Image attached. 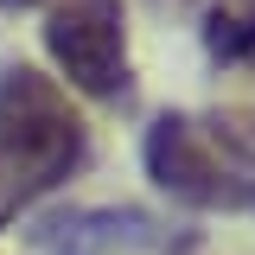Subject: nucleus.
Here are the masks:
<instances>
[{
    "label": "nucleus",
    "instance_id": "2",
    "mask_svg": "<svg viewBox=\"0 0 255 255\" xmlns=\"http://www.w3.org/2000/svg\"><path fill=\"white\" fill-rule=\"evenodd\" d=\"M45 51L70 90L96 102H128L134 70H128V13L122 0H64L45 19Z\"/></svg>",
    "mask_w": 255,
    "mask_h": 255
},
{
    "label": "nucleus",
    "instance_id": "5",
    "mask_svg": "<svg viewBox=\"0 0 255 255\" xmlns=\"http://www.w3.org/2000/svg\"><path fill=\"white\" fill-rule=\"evenodd\" d=\"M204 45L217 64H255V6H223L204 26Z\"/></svg>",
    "mask_w": 255,
    "mask_h": 255
},
{
    "label": "nucleus",
    "instance_id": "7",
    "mask_svg": "<svg viewBox=\"0 0 255 255\" xmlns=\"http://www.w3.org/2000/svg\"><path fill=\"white\" fill-rule=\"evenodd\" d=\"M159 6H166V0H159Z\"/></svg>",
    "mask_w": 255,
    "mask_h": 255
},
{
    "label": "nucleus",
    "instance_id": "6",
    "mask_svg": "<svg viewBox=\"0 0 255 255\" xmlns=\"http://www.w3.org/2000/svg\"><path fill=\"white\" fill-rule=\"evenodd\" d=\"M26 6H38V0H0V13H26Z\"/></svg>",
    "mask_w": 255,
    "mask_h": 255
},
{
    "label": "nucleus",
    "instance_id": "1",
    "mask_svg": "<svg viewBox=\"0 0 255 255\" xmlns=\"http://www.w3.org/2000/svg\"><path fill=\"white\" fill-rule=\"evenodd\" d=\"M83 159H90V134L70 96L26 64L0 70V230L32 198L58 191Z\"/></svg>",
    "mask_w": 255,
    "mask_h": 255
},
{
    "label": "nucleus",
    "instance_id": "3",
    "mask_svg": "<svg viewBox=\"0 0 255 255\" xmlns=\"http://www.w3.org/2000/svg\"><path fill=\"white\" fill-rule=\"evenodd\" d=\"M147 172L172 198H185L198 211H217V204H249L255 179L243 172V159L230 153L223 128H198L185 115H159L147 128Z\"/></svg>",
    "mask_w": 255,
    "mask_h": 255
},
{
    "label": "nucleus",
    "instance_id": "4",
    "mask_svg": "<svg viewBox=\"0 0 255 255\" xmlns=\"http://www.w3.org/2000/svg\"><path fill=\"white\" fill-rule=\"evenodd\" d=\"M38 255H140L159 249L166 230L134 204H70V211H45L26 230Z\"/></svg>",
    "mask_w": 255,
    "mask_h": 255
}]
</instances>
